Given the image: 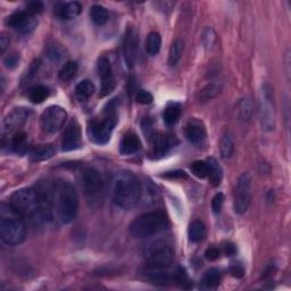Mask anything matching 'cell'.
Instances as JSON below:
<instances>
[{"instance_id":"cell-1","label":"cell","mask_w":291,"mask_h":291,"mask_svg":"<svg viewBox=\"0 0 291 291\" xmlns=\"http://www.w3.org/2000/svg\"><path fill=\"white\" fill-rule=\"evenodd\" d=\"M112 197L115 205L123 210H130L140 201L141 183L129 171L119 172L113 181Z\"/></svg>"},{"instance_id":"cell-2","label":"cell","mask_w":291,"mask_h":291,"mask_svg":"<svg viewBox=\"0 0 291 291\" xmlns=\"http://www.w3.org/2000/svg\"><path fill=\"white\" fill-rule=\"evenodd\" d=\"M22 216L14 212L9 205L2 207V218H0V238L7 246H18L26 238V226L21 219Z\"/></svg>"},{"instance_id":"cell-3","label":"cell","mask_w":291,"mask_h":291,"mask_svg":"<svg viewBox=\"0 0 291 291\" xmlns=\"http://www.w3.org/2000/svg\"><path fill=\"white\" fill-rule=\"evenodd\" d=\"M169 225L168 216L163 212L154 211L133 220L130 224V232L136 238H148L163 232L169 228Z\"/></svg>"},{"instance_id":"cell-4","label":"cell","mask_w":291,"mask_h":291,"mask_svg":"<svg viewBox=\"0 0 291 291\" xmlns=\"http://www.w3.org/2000/svg\"><path fill=\"white\" fill-rule=\"evenodd\" d=\"M78 210V195L71 183H63L57 193V212L63 223H71L76 218Z\"/></svg>"},{"instance_id":"cell-5","label":"cell","mask_w":291,"mask_h":291,"mask_svg":"<svg viewBox=\"0 0 291 291\" xmlns=\"http://www.w3.org/2000/svg\"><path fill=\"white\" fill-rule=\"evenodd\" d=\"M41 199L33 189L25 188L17 190L11 197V207L22 218H32L40 211Z\"/></svg>"},{"instance_id":"cell-6","label":"cell","mask_w":291,"mask_h":291,"mask_svg":"<svg viewBox=\"0 0 291 291\" xmlns=\"http://www.w3.org/2000/svg\"><path fill=\"white\" fill-rule=\"evenodd\" d=\"M145 258L149 267L168 269L173 263L174 252L171 244L161 240H157L148 244L145 251Z\"/></svg>"},{"instance_id":"cell-7","label":"cell","mask_w":291,"mask_h":291,"mask_svg":"<svg viewBox=\"0 0 291 291\" xmlns=\"http://www.w3.org/2000/svg\"><path fill=\"white\" fill-rule=\"evenodd\" d=\"M260 115H261V126L263 130H265L267 132L273 131L275 128L274 97L271 86L267 85V83H264L261 89Z\"/></svg>"},{"instance_id":"cell-8","label":"cell","mask_w":291,"mask_h":291,"mask_svg":"<svg viewBox=\"0 0 291 291\" xmlns=\"http://www.w3.org/2000/svg\"><path fill=\"white\" fill-rule=\"evenodd\" d=\"M252 200V178L248 173H243L238 178L234 188L233 207L239 215L246 213Z\"/></svg>"},{"instance_id":"cell-9","label":"cell","mask_w":291,"mask_h":291,"mask_svg":"<svg viewBox=\"0 0 291 291\" xmlns=\"http://www.w3.org/2000/svg\"><path fill=\"white\" fill-rule=\"evenodd\" d=\"M115 126H116V116L114 114H108L101 121H92L89 124L90 139L98 145H105L109 141Z\"/></svg>"},{"instance_id":"cell-10","label":"cell","mask_w":291,"mask_h":291,"mask_svg":"<svg viewBox=\"0 0 291 291\" xmlns=\"http://www.w3.org/2000/svg\"><path fill=\"white\" fill-rule=\"evenodd\" d=\"M83 190L87 199L90 202H96L101 199L104 191V182L98 171L95 169H87L82 175Z\"/></svg>"},{"instance_id":"cell-11","label":"cell","mask_w":291,"mask_h":291,"mask_svg":"<svg viewBox=\"0 0 291 291\" xmlns=\"http://www.w3.org/2000/svg\"><path fill=\"white\" fill-rule=\"evenodd\" d=\"M67 113L61 106H49L40 117L43 130L47 133H56L63 128Z\"/></svg>"},{"instance_id":"cell-12","label":"cell","mask_w":291,"mask_h":291,"mask_svg":"<svg viewBox=\"0 0 291 291\" xmlns=\"http://www.w3.org/2000/svg\"><path fill=\"white\" fill-rule=\"evenodd\" d=\"M7 25L22 34H29L38 25L34 14L26 11H20L12 14L7 18Z\"/></svg>"},{"instance_id":"cell-13","label":"cell","mask_w":291,"mask_h":291,"mask_svg":"<svg viewBox=\"0 0 291 291\" xmlns=\"http://www.w3.org/2000/svg\"><path fill=\"white\" fill-rule=\"evenodd\" d=\"M97 72L101 78V96H107L114 90L115 77L108 58L100 57L97 62Z\"/></svg>"},{"instance_id":"cell-14","label":"cell","mask_w":291,"mask_h":291,"mask_svg":"<svg viewBox=\"0 0 291 291\" xmlns=\"http://www.w3.org/2000/svg\"><path fill=\"white\" fill-rule=\"evenodd\" d=\"M31 114V110L29 108L20 107L15 108L13 112L9 113L6 117H5L3 122V133H13L15 132L18 128H21L24 124L27 118H29Z\"/></svg>"},{"instance_id":"cell-15","label":"cell","mask_w":291,"mask_h":291,"mask_svg":"<svg viewBox=\"0 0 291 291\" xmlns=\"http://www.w3.org/2000/svg\"><path fill=\"white\" fill-rule=\"evenodd\" d=\"M138 52V35L132 26H129L123 41V55L129 67H133L136 64Z\"/></svg>"},{"instance_id":"cell-16","label":"cell","mask_w":291,"mask_h":291,"mask_svg":"<svg viewBox=\"0 0 291 291\" xmlns=\"http://www.w3.org/2000/svg\"><path fill=\"white\" fill-rule=\"evenodd\" d=\"M82 137H81V129L76 121H72L68 127L66 128L65 132L63 135L62 140V148L65 151L75 150L81 146Z\"/></svg>"},{"instance_id":"cell-17","label":"cell","mask_w":291,"mask_h":291,"mask_svg":"<svg viewBox=\"0 0 291 291\" xmlns=\"http://www.w3.org/2000/svg\"><path fill=\"white\" fill-rule=\"evenodd\" d=\"M177 144V140L172 136L168 135H158L154 137L151 146V154L154 155L155 158H159V157L165 156L173 148L174 145Z\"/></svg>"},{"instance_id":"cell-18","label":"cell","mask_w":291,"mask_h":291,"mask_svg":"<svg viewBox=\"0 0 291 291\" xmlns=\"http://www.w3.org/2000/svg\"><path fill=\"white\" fill-rule=\"evenodd\" d=\"M186 137L193 145L201 144L206 139L205 127L198 121L189 122L186 127Z\"/></svg>"},{"instance_id":"cell-19","label":"cell","mask_w":291,"mask_h":291,"mask_svg":"<svg viewBox=\"0 0 291 291\" xmlns=\"http://www.w3.org/2000/svg\"><path fill=\"white\" fill-rule=\"evenodd\" d=\"M55 13L63 20H74L82 13V5L77 2L59 4L57 9H55Z\"/></svg>"},{"instance_id":"cell-20","label":"cell","mask_w":291,"mask_h":291,"mask_svg":"<svg viewBox=\"0 0 291 291\" xmlns=\"http://www.w3.org/2000/svg\"><path fill=\"white\" fill-rule=\"evenodd\" d=\"M140 148H141V142L136 133L128 132L123 137L119 150H121L122 155H132L136 154L137 151H139Z\"/></svg>"},{"instance_id":"cell-21","label":"cell","mask_w":291,"mask_h":291,"mask_svg":"<svg viewBox=\"0 0 291 291\" xmlns=\"http://www.w3.org/2000/svg\"><path fill=\"white\" fill-rule=\"evenodd\" d=\"M206 163L209 165L210 182L213 187H219L222 182V179H223V170H222L219 161L213 158V157L207 159Z\"/></svg>"},{"instance_id":"cell-22","label":"cell","mask_w":291,"mask_h":291,"mask_svg":"<svg viewBox=\"0 0 291 291\" xmlns=\"http://www.w3.org/2000/svg\"><path fill=\"white\" fill-rule=\"evenodd\" d=\"M188 235H189V239H190V241H192V242L197 243V242L202 241V240L205 239V235H206L205 224L199 220L193 221L192 223L189 225Z\"/></svg>"},{"instance_id":"cell-23","label":"cell","mask_w":291,"mask_h":291,"mask_svg":"<svg viewBox=\"0 0 291 291\" xmlns=\"http://www.w3.org/2000/svg\"><path fill=\"white\" fill-rule=\"evenodd\" d=\"M96 86L90 80L81 81L75 88V96L80 101H86L95 94Z\"/></svg>"},{"instance_id":"cell-24","label":"cell","mask_w":291,"mask_h":291,"mask_svg":"<svg viewBox=\"0 0 291 291\" xmlns=\"http://www.w3.org/2000/svg\"><path fill=\"white\" fill-rule=\"evenodd\" d=\"M222 280V274L218 269H210L205 272L202 276V284L207 289L218 288Z\"/></svg>"},{"instance_id":"cell-25","label":"cell","mask_w":291,"mask_h":291,"mask_svg":"<svg viewBox=\"0 0 291 291\" xmlns=\"http://www.w3.org/2000/svg\"><path fill=\"white\" fill-rule=\"evenodd\" d=\"M12 149L17 152V154H25L27 148H29V142H27V136L25 132L18 131L16 132L11 141Z\"/></svg>"},{"instance_id":"cell-26","label":"cell","mask_w":291,"mask_h":291,"mask_svg":"<svg viewBox=\"0 0 291 291\" xmlns=\"http://www.w3.org/2000/svg\"><path fill=\"white\" fill-rule=\"evenodd\" d=\"M49 88L43 86V85H38L32 87L29 90V98L33 104H41L48 98L49 97Z\"/></svg>"},{"instance_id":"cell-27","label":"cell","mask_w":291,"mask_h":291,"mask_svg":"<svg viewBox=\"0 0 291 291\" xmlns=\"http://www.w3.org/2000/svg\"><path fill=\"white\" fill-rule=\"evenodd\" d=\"M161 46V38L158 32H150L147 36L146 50L150 56H156L159 53Z\"/></svg>"},{"instance_id":"cell-28","label":"cell","mask_w":291,"mask_h":291,"mask_svg":"<svg viewBox=\"0 0 291 291\" xmlns=\"http://www.w3.org/2000/svg\"><path fill=\"white\" fill-rule=\"evenodd\" d=\"M180 116H181V108L178 104H170L163 113V118L168 126H173L177 123Z\"/></svg>"},{"instance_id":"cell-29","label":"cell","mask_w":291,"mask_h":291,"mask_svg":"<svg viewBox=\"0 0 291 291\" xmlns=\"http://www.w3.org/2000/svg\"><path fill=\"white\" fill-rule=\"evenodd\" d=\"M90 16L96 25H104L108 21V11L100 5H95L90 11Z\"/></svg>"},{"instance_id":"cell-30","label":"cell","mask_w":291,"mask_h":291,"mask_svg":"<svg viewBox=\"0 0 291 291\" xmlns=\"http://www.w3.org/2000/svg\"><path fill=\"white\" fill-rule=\"evenodd\" d=\"M220 151H221V157L223 159H229L230 157L233 155L234 144H233L232 137H231L229 133H225V135L222 137Z\"/></svg>"},{"instance_id":"cell-31","label":"cell","mask_w":291,"mask_h":291,"mask_svg":"<svg viewBox=\"0 0 291 291\" xmlns=\"http://www.w3.org/2000/svg\"><path fill=\"white\" fill-rule=\"evenodd\" d=\"M183 53V43L181 40H175L170 48L169 53V65L175 66L181 59Z\"/></svg>"},{"instance_id":"cell-32","label":"cell","mask_w":291,"mask_h":291,"mask_svg":"<svg viewBox=\"0 0 291 291\" xmlns=\"http://www.w3.org/2000/svg\"><path fill=\"white\" fill-rule=\"evenodd\" d=\"M255 109H254L253 101L249 98H243L239 103V115L243 121H249L254 116Z\"/></svg>"},{"instance_id":"cell-33","label":"cell","mask_w":291,"mask_h":291,"mask_svg":"<svg viewBox=\"0 0 291 291\" xmlns=\"http://www.w3.org/2000/svg\"><path fill=\"white\" fill-rule=\"evenodd\" d=\"M76 73H77L76 62L70 61L64 64L63 67L61 68V71H59L58 73V76L62 81L67 82V81H71L72 78L76 75Z\"/></svg>"},{"instance_id":"cell-34","label":"cell","mask_w":291,"mask_h":291,"mask_svg":"<svg viewBox=\"0 0 291 291\" xmlns=\"http://www.w3.org/2000/svg\"><path fill=\"white\" fill-rule=\"evenodd\" d=\"M220 91H221V87L218 85V83H210V85H207L206 87H204L201 89L200 94H199V100L201 101V103L212 100L220 94Z\"/></svg>"},{"instance_id":"cell-35","label":"cell","mask_w":291,"mask_h":291,"mask_svg":"<svg viewBox=\"0 0 291 291\" xmlns=\"http://www.w3.org/2000/svg\"><path fill=\"white\" fill-rule=\"evenodd\" d=\"M54 155H55V149L54 147L50 145H41L35 147L34 149L32 150V157H33L35 160L48 159Z\"/></svg>"},{"instance_id":"cell-36","label":"cell","mask_w":291,"mask_h":291,"mask_svg":"<svg viewBox=\"0 0 291 291\" xmlns=\"http://www.w3.org/2000/svg\"><path fill=\"white\" fill-rule=\"evenodd\" d=\"M191 172L197 178L204 179L209 177V165L204 160H196L191 164Z\"/></svg>"},{"instance_id":"cell-37","label":"cell","mask_w":291,"mask_h":291,"mask_svg":"<svg viewBox=\"0 0 291 291\" xmlns=\"http://www.w3.org/2000/svg\"><path fill=\"white\" fill-rule=\"evenodd\" d=\"M215 41H216L215 31L210 26L205 27V30L202 31V34H201V43L202 45H204V47L207 49L212 48L214 46Z\"/></svg>"},{"instance_id":"cell-38","label":"cell","mask_w":291,"mask_h":291,"mask_svg":"<svg viewBox=\"0 0 291 291\" xmlns=\"http://www.w3.org/2000/svg\"><path fill=\"white\" fill-rule=\"evenodd\" d=\"M154 100V97L149 91L146 90H139L136 95V101L141 105H149Z\"/></svg>"},{"instance_id":"cell-39","label":"cell","mask_w":291,"mask_h":291,"mask_svg":"<svg viewBox=\"0 0 291 291\" xmlns=\"http://www.w3.org/2000/svg\"><path fill=\"white\" fill-rule=\"evenodd\" d=\"M223 204H224V196H223V193H216V195L214 196L213 198V200H212V209H213V212L215 214H219L221 210H222V207H223Z\"/></svg>"},{"instance_id":"cell-40","label":"cell","mask_w":291,"mask_h":291,"mask_svg":"<svg viewBox=\"0 0 291 291\" xmlns=\"http://www.w3.org/2000/svg\"><path fill=\"white\" fill-rule=\"evenodd\" d=\"M65 55H64V50L59 47V46H52L48 49V57L52 58L53 61H59L62 59Z\"/></svg>"},{"instance_id":"cell-41","label":"cell","mask_w":291,"mask_h":291,"mask_svg":"<svg viewBox=\"0 0 291 291\" xmlns=\"http://www.w3.org/2000/svg\"><path fill=\"white\" fill-rule=\"evenodd\" d=\"M18 61H20V57H18L17 54H12V55H8V56L5 58V66L7 68H14L17 66Z\"/></svg>"},{"instance_id":"cell-42","label":"cell","mask_w":291,"mask_h":291,"mask_svg":"<svg viewBox=\"0 0 291 291\" xmlns=\"http://www.w3.org/2000/svg\"><path fill=\"white\" fill-rule=\"evenodd\" d=\"M205 256L207 260L210 261H216L221 256V251L216 247H212L210 249H207L205 253Z\"/></svg>"},{"instance_id":"cell-43","label":"cell","mask_w":291,"mask_h":291,"mask_svg":"<svg viewBox=\"0 0 291 291\" xmlns=\"http://www.w3.org/2000/svg\"><path fill=\"white\" fill-rule=\"evenodd\" d=\"M44 9V4L40 3V2H34V3H30L27 5V11L31 12L32 14H39L43 12Z\"/></svg>"},{"instance_id":"cell-44","label":"cell","mask_w":291,"mask_h":291,"mask_svg":"<svg viewBox=\"0 0 291 291\" xmlns=\"http://www.w3.org/2000/svg\"><path fill=\"white\" fill-rule=\"evenodd\" d=\"M230 272H231V274H232L233 276H235V278H241V276L244 273L243 267L240 264H238V263H234V264L231 265Z\"/></svg>"},{"instance_id":"cell-45","label":"cell","mask_w":291,"mask_h":291,"mask_svg":"<svg viewBox=\"0 0 291 291\" xmlns=\"http://www.w3.org/2000/svg\"><path fill=\"white\" fill-rule=\"evenodd\" d=\"M164 177L169 179H186L187 174L183 171H174V172H168Z\"/></svg>"},{"instance_id":"cell-46","label":"cell","mask_w":291,"mask_h":291,"mask_svg":"<svg viewBox=\"0 0 291 291\" xmlns=\"http://www.w3.org/2000/svg\"><path fill=\"white\" fill-rule=\"evenodd\" d=\"M223 253L226 256H233L235 254V246L231 242L225 243L223 246Z\"/></svg>"},{"instance_id":"cell-47","label":"cell","mask_w":291,"mask_h":291,"mask_svg":"<svg viewBox=\"0 0 291 291\" xmlns=\"http://www.w3.org/2000/svg\"><path fill=\"white\" fill-rule=\"evenodd\" d=\"M8 46H9V38L6 33H2V36H0V50H2V53L6 50Z\"/></svg>"}]
</instances>
